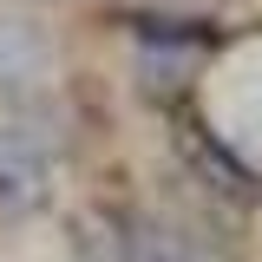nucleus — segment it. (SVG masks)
I'll use <instances>...</instances> for the list:
<instances>
[{
  "label": "nucleus",
  "mask_w": 262,
  "mask_h": 262,
  "mask_svg": "<svg viewBox=\"0 0 262 262\" xmlns=\"http://www.w3.org/2000/svg\"><path fill=\"white\" fill-rule=\"evenodd\" d=\"M53 190V144L27 125L0 131V216H27Z\"/></svg>",
  "instance_id": "f257e3e1"
},
{
  "label": "nucleus",
  "mask_w": 262,
  "mask_h": 262,
  "mask_svg": "<svg viewBox=\"0 0 262 262\" xmlns=\"http://www.w3.org/2000/svg\"><path fill=\"white\" fill-rule=\"evenodd\" d=\"M131 262H229V256L196 229L151 223V229H131Z\"/></svg>",
  "instance_id": "f03ea898"
}]
</instances>
